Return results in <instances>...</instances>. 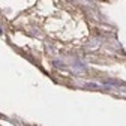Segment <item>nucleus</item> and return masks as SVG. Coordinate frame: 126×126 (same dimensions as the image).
Wrapping results in <instances>:
<instances>
[{"mask_svg":"<svg viewBox=\"0 0 126 126\" xmlns=\"http://www.w3.org/2000/svg\"><path fill=\"white\" fill-rule=\"evenodd\" d=\"M0 33H2V29H0Z\"/></svg>","mask_w":126,"mask_h":126,"instance_id":"1","label":"nucleus"}]
</instances>
